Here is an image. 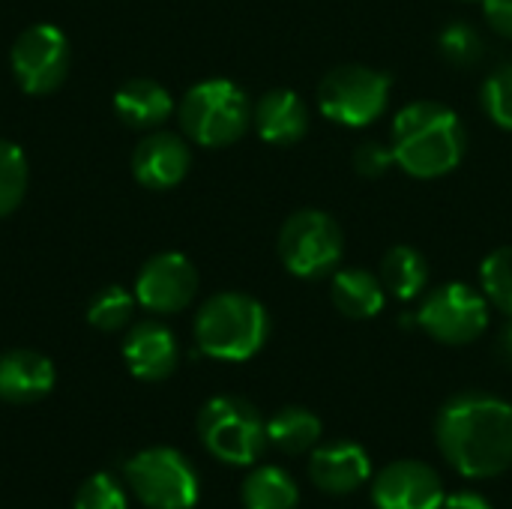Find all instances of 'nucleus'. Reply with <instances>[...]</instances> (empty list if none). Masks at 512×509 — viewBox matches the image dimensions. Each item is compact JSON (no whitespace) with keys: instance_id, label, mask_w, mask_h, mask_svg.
Segmentation results:
<instances>
[{"instance_id":"1","label":"nucleus","mask_w":512,"mask_h":509,"mask_svg":"<svg viewBox=\"0 0 512 509\" xmlns=\"http://www.w3.org/2000/svg\"><path fill=\"white\" fill-rule=\"evenodd\" d=\"M435 438L462 477H501L512 468V405L492 393H459L438 411Z\"/></svg>"},{"instance_id":"2","label":"nucleus","mask_w":512,"mask_h":509,"mask_svg":"<svg viewBox=\"0 0 512 509\" xmlns=\"http://www.w3.org/2000/svg\"><path fill=\"white\" fill-rule=\"evenodd\" d=\"M393 156L396 165L417 180H435L450 174L468 147L459 114L441 102H411L393 120Z\"/></svg>"},{"instance_id":"3","label":"nucleus","mask_w":512,"mask_h":509,"mask_svg":"<svg viewBox=\"0 0 512 509\" xmlns=\"http://www.w3.org/2000/svg\"><path fill=\"white\" fill-rule=\"evenodd\" d=\"M267 333V309L240 291L213 294L195 315V345L213 360L243 363L264 348Z\"/></svg>"},{"instance_id":"4","label":"nucleus","mask_w":512,"mask_h":509,"mask_svg":"<svg viewBox=\"0 0 512 509\" xmlns=\"http://www.w3.org/2000/svg\"><path fill=\"white\" fill-rule=\"evenodd\" d=\"M177 117L189 141L201 147H228L252 126V105L234 81L210 78L186 90Z\"/></svg>"},{"instance_id":"5","label":"nucleus","mask_w":512,"mask_h":509,"mask_svg":"<svg viewBox=\"0 0 512 509\" xmlns=\"http://www.w3.org/2000/svg\"><path fill=\"white\" fill-rule=\"evenodd\" d=\"M198 435L210 456L225 465H255L267 447V420L240 396H216L198 414Z\"/></svg>"},{"instance_id":"6","label":"nucleus","mask_w":512,"mask_h":509,"mask_svg":"<svg viewBox=\"0 0 512 509\" xmlns=\"http://www.w3.org/2000/svg\"><path fill=\"white\" fill-rule=\"evenodd\" d=\"M393 78L372 66L345 63L324 75L318 87V108L327 120L339 126H369L375 123L390 105Z\"/></svg>"},{"instance_id":"7","label":"nucleus","mask_w":512,"mask_h":509,"mask_svg":"<svg viewBox=\"0 0 512 509\" xmlns=\"http://www.w3.org/2000/svg\"><path fill=\"white\" fill-rule=\"evenodd\" d=\"M345 255V234L324 210H297L279 231V258L291 276L321 279L339 267Z\"/></svg>"},{"instance_id":"8","label":"nucleus","mask_w":512,"mask_h":509,"mask_svg":"<svg viewBox=\"0 0 512 509\" xmlns=\"http://www.w3.org/2000/svg\"><path fill=\"white\" fill-rule=\"evenodd\" d=\"M132 495L147 509H192L198 501V474L192 462L171 447H150L123 468Z\"/></svg>"},{"instance_id":"9","label":"nucleus","mask_w":512,"mask_h":509,"mask_svg":"<svg viewBox=\"0 0 512 509\" xmlns=\"http://www.w3.org/2000/svg\"><path fill=\"white\" fill-rule=\"evenodd\" d=\"M414 318L441 345H471L489 327V300L465 282H447L423 300Z\"/></svg>"},{"instance_id":"10","label":"nucleus","mask_w":512,"mask_h":509,"mask_svg":"<svg viewBox=\"0 0 512 509\" xmlns=\"http://www.w3.org/2000/svg\"><path fill=\"white\" fill-rule=\"evenodd\" d=\"M69 60H72L69 39L54 24L27 27L9 51L15 81L21 84V90H27L33 96H45V93L57 90L66 81Z\"/></svg>"},{"instance_id":"11","label":"nucleus","mask_w":512,"mask_h":509,"mask_svg":"<svg viewBox=\"0 0 512 509\" xmlns=\"http://www.w3.org/2000/svg\"><path fill=\"white\" fill-rule=\"evenodd\" d=\"M198 291V270L180 252H159L153 255L138 279H135V300L156 315L183 312Z\"/></svg>"},{"instance_id":"12","label":"nucleus","mask_w":512,"mask_h":509,"mask_svg":"<svg viewBox=\"0 0 512 509\" xmlns=\"http://www.w3.org/2000/svg\"><path fill=\"white\" fill-rule=\"evenodd\" d=\"M444 498V483L435 468L417 459L390 462L372 480L375 509H441Z\"/></svg>"},{"instance_id":"13","label":"nucleus","mask_w":512,"mask_h":509,"mask_svg":"<svg viewBox=\"0 0 512 509\" xmlns=\"http://www.w3.org/2000/svg\"><path fill=\"white\" fill-rule=\"evenodd\" d=\"M369 474H372V462L366 450L354 441H333L315 447L309 456V480L315 483V489L333 498L357 492L360 486H366Z\"/></svg>"},{"instance_id":"14","label":"nucleus","mask_w":512,"mask_h":509,"mask_svg":"<svg viewBox=\"0 0 512 509\" xmlns=\"http://www.w3.org/2000/svg\"><path fill=\"white\" fill-rule=\"evenodd\" d=\"M192 165L189 144L174 132H150L138 141L132 153V174L147 189H171L177 186Z\"/></svg>"},{"instance_id":"15","label":"nucleus","mask_w":512,"mask_h":509,"mask_svg":"<svg viewBox=\"0 0 512 509\" xmlns=\"http://www.w3.org/2000/svg\"><path fill=\"white\" fill-rule=\"evenodd\" d=\"M123 360L138 381H165L180 363V345L165 324L141 321L123 339Z\"/></svg>"},{"instance_id":"16","label":"nucleus","mask_w":512,"mask_h":509,"mask_svg":"<svg viewBox=\"0 0 512 509\" xmlns=\"http://www.w3.org/2000/svg\"><path fill=\"white\" fill-rule=\"evenodd\" d=\"M54 387V363L30 348H12L0 354V402L30 405L48 396Z\"/></svg>"},{"instance_id":"17","label":"nucleus","mask_w":512,"mask_h":509,"mask_svg":"<svg viewBox=\"0 0 512 509\" xmlns=\"http://www.w3.org/2000/svg\"><path fill=\"white\" fill-rule=\"evenodd\" d=\"M252 126L267 144L291 147L309 129V108L294 90L279 87L258 99V105L252 108Z\"/></svg>"},{"instance_id":"18","label":"nucleus","mask_w":512,"mask_h":509,"mask_svg":"<svg viewBox=\"0 0 512 509\" xmlns=\"http://www.w3.org/2000/svg\"><path fill=\"white\" fill-rule=\"evenodd\" d=\"M114 111L135 129H156L174 111L171 93L153 78H132L114 93Z\"/></svg>"},{"instance_id":"19","label":"nucleus","mask_w":512,"mask_h":509,"mask_svg":"<svg viewBox=\"0 0 512 509\" xmlns=\"http://www.w3.org/2000/svg\"><path fill=\"white\" fill-rule=\"evenodd\" d=\"M330 297H333V306L345 318H354V321H366V318L381 315V309L387 303V291L381 285V276H375L363 267L336 270Z\"/></svg>"},{"instance_id":"20","label":"nucleus","mask_w":512,"mask_h":509,"mask_svg":"<svg viewBox=\"0 0 512 509\" xmlns=\"http://www.w3.org/2000/svg\"><path fill=\"white\" fill-rule=\"evenodd\" d=\"M321 441V420L309 408H282L267 420V444L285 456H303Z\"/></svg>"},{"instance_id":"21","label":"nucleus","mask_w":512,"mask_h":509,"mask_svg":"<svg viewBox=\"0 0 512 509\" xmlns=\"http://www.w3.org/2000/svg\"><path fill=\"white\" fill-rule=\"evenodd\" d=\"M240 498L246 509H297L300 489L288 471L264 465L246 474Z\"/></svg>"},{"instance_id":"22","label":"nucleus","mask_w":512,"mask_h":509,"mask_svg":"<svg viewBox=\"0 0 512 509\" xmlns=\"http://www.w3.org/2000/svg\"><path fill=\"white\" fill-rule=\"evenodd\" d=\"M381 285L396 300H417L429 285V264L411 246H393L381 261Z\"/></svg>"},{"instance_id":"23","label":"nucleus","mask_w":512,"mask_h":509,"mask_svg":"<svg viewBox=\"0 0 512 509\" xmlns=\"http://www.w3.org/2000/svg\"><path fill=\"white\" fill-rule=\"evenodd\" d=\"M135 294H129L126 288H120V285H108V288H102L93 300H90V306H87V321L96 327V330H102V333H117V330H123L129 321H132V315H135Z\"/></svg>"},{"instance_id":"24","label":"nucleus","mask_w":512,"mask_h":509,"mask_svg":"<svg viewBox=\"0 0 512 509\" xmlns=\"http://www.w3.org/2000/svg\"><path fill=\"white\" fill-rule=\"evenodd\" d=\"M27 192V156L18 144L0 138V219L18 210Z\"/></svg>"},{"instance_id":"25","label":"nucleus","mask_w":512,"mask_h":509,"mask_svg":"<svg viewBox=\"0 0 512 509\" xmlns=\"http://www.w3.org/2000/svg\"><path fill=\"white\" fill-rule=\"evenodd\" d=\"M480 282L486 300L512 318V246L495 249L483 267H480Z\"/></svg>"},{"instance_id":"26","label":"nucleus","mask_w":512,"mask_h":509,"mask_svg":"<svg viewBox=\"0 0 512 509\" xmlns=\"http://www.w3.org/2000/svg\"><path fill=\"white\" fill-rule=\"evenodd\" d=\"M438 48L441 57L453 66H474L483 60V36L465 21H453L450 27H444V33L438 36Z\"/></svg>"},{"instance_id":"27","label":"nucleus","mask_w":512,"mask_h":509,"mask_svg":"<svg viewBox=\"0 0 512 509\" xmlns=\"http://www.w3.org/2000/svg\"><path fill=\"white\" fill-rule=\"evenodd\" d=\"M483 108L501 129L512 132V60L501 63L486 78V84H483Z\"/></svg>"},{"instance_id":"28","label":"nucleus","mask_w":512,"mask_h":509,"mask_svg":"<svg viewBox=\"0 0 512 509\" xmlns=\"http://www.w3.org/2000/svg\"><path fill=\"white\" fill-rule=\"evenodd\" d=\"M75 509H126L123 486L111 474H93L78 486Z\"/></svg>"},{"instance_id":"29","label":"nucleus","mask_w":512,"mask_h":509,"mask_svg":"<svg viewBox=\"0 0 512 509\" xmlns=\"http://www.w3.org/2000/svg\"><path fill=\"white\" fill-rule=\"evenodd\" d=\"M396 162L393 147H384L381 141H363L354 150V171L360 177H381Z\"/></svg>"},{"instance_id":"30","label":"nucleus","mask_w":512,"mask_h":509,"mask_svg":"<svg viewBox=\"0 0 512 509\" xmlns=\"http://www.w3.org/2000/svg\"><path fill=\"white\" fill-rule=\"evenodd\" d=\"M483 12L495 33L512 39V0H483Z\"/></svg>"},{"instance_id":"31","label":"nucleus","mask_w":512,"mask_h":509,"mask_svg":"<svg viewBox=\"0 0 512 509\" xmlns=\"http://www.w3.org/2000/svg\"><path fill=\"white\" fill-rule=\"evenodd\" d=\"M441 509H495L480 492H456L450 498H444Z\"/></svg>"},{"instance_id":"32","label":"nucleus","mask_w":512,"mask_h":509,"mask_svg":"<svg viewBox=\"0 0 512 509\" xmlns=\"http://www.w3.org/2000/svg\"><path fill=\"white\" fill-rule=\"evenodd\" d=\"M498 348H501V357L507 360L512 366V318L510 324H507V330L501 333V342H498Z\"/></svg>"},{"instance_id":"33","label":"nucleus","mask_w":512,"mask_h":509,"mask_svg":"<svg viewBox=\"0 0 512 509\" xmlns=\"http://www.w3.org/2000/svg\"><path fill=\"white\" fill-rule=\"evenodd\" d=\"M480 3H483V0H480Z\"/></svg>"}]
</instances>
